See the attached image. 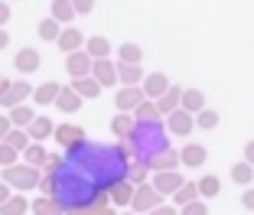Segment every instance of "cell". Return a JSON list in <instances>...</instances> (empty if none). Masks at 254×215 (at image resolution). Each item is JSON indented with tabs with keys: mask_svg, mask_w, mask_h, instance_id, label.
<instances>
[{
	"mask_svg": "<svg viewBox=\"0 0 254 215\" xmlns=\"http://www.w3.org/2000/svg\"><path fill=\"white\" fill-rule=\"evenodd\" d=\"M3 183L26 193V189H36L43 183V173L39 166H30V163H13V166H3Z\"/></svg>",
	"mask_w": 254,
	"mask_h": 215,
	"instance_id": "obj_2",
	"label": "cell"
},
{
	"mask_svg": "<svg viewBox=\"0 0 254 215\" xmlns=\"http://www.w3.org/2000/svg\"><path fill=\"white\" fill-rule=\"evenodd\" d=\"M101 215H121V212H111V209H105V212H101Z\"/></svg>",
	"mask_w": 254,
	"mask_h": 215,
	"instance_id": "obj_52",
	"label": "cell"
},
{
	"mask_svg": "<svg viewBox=\"0 0 254 215\" xmlns=\"http://www.w3.org/2000/svg\"><path fill=\"white\" fill-rule=\"evenodd\" d=\"M150 173H153V170H150V163H147V160H137V156H134V160L127 163V179H130L134 186L147 183V179H150Z\"/></svg>",
	"mask_w": 254,
	"mask_h": 215,
	"instance_id": "obj_23",
	"label": "cell"
},
{
	"mask_svg": "<svg viewBox=\"0 0 254 215\" xmlns=\"http://www.w3.org/2000/svg\"><path fill=\"white\" fill-rule=\"evenodd\" d=\"M39 189H43V196H56V173H43Z\"/></svg>",
	"mask_w": 254,
	"mask_h": 215,
	"instance_id": "obj_42",
	"label": "cell"
},
{
	"mask_svg": "<svg viewBox=\"0 0 254 215\" xmlns=\"http://www.w3.org/2000/svg\"><path fill=\"white\" fill-rule=\"evenodd\" d=\"M56 43H59V49L68 56V52H78L88 39H82V30H62V36L56 39Z\"/></svg>",
	"mask_w": 254,
	"mask_h": 215,
	"instance_id": "obj_20",
	"label": "cell"
},
{
	"mask_svg": "<svg viewBox=\"0 0 254 215\" xmlns=\"http://www.w3.org/2000/svg\"><path fill=\"white\" fill-rule=\"evenodd\" d=\"M16 69H20V72L23 75H30V72H36V69H39V62H43V59H39V52L36 49H30V46H26V49H20V52H16Z\"/></svg>",
	"mask_w": 254,
	"mask_h": 215,
	"instance_id": "obj_18",
	"label": "cell"
},
{
	"mask_svg": "<svg viewBox=\"0 0 254 215\" xmlns=\"http://www.w3.org/2000/svg\"><path fill=\"white\" fill-rule=\"evenodd\" d=\"M143 91H147V98H153V101H157L160 95H166V91H170V78H166L163 72H153V75H147V78H143Z\"/></svg>",
	"mask_w": 254,
	"mask_h": 215,
	"instance_id": "obj_12",
	"label": "cell"
},
{
	"mask_svg": "<svg viewBox=\"0 0 254 215\" xmlns=\"http://www.w3.org/2000/svg\"><path fill=\"white\" fill-rule=\"evenodd\" d=\"M215 124H218V111H212V108H202L195 114V127H202V131H212Z\"/></svg>",
	"mask_w": 254,
	"mask_h": 215,
	"instance_id": "obj_39",
	"label": "cell"
},
{
	"mask_svg": "<svg viewBox=\"0 0 254 215\" xmlns=\"http://www.w3.org/2000/svg\"><path fill=\"white\" fill-rule=\"evenodd\" d=\"M180 156H183V163H186V166H202L209 153H205L202 143H186V147L180 150Z\"/></svg>",
	"mask_w": 254,
	"mask_h": 215,
	"instance_id": "obj_24",
	"label": "cell"
},
{
	"mask_svg": "<svg viewBox=\"0 0 254 215\" xmlns=\"http://www.w3.org/2000/svg\"><path fill=\"white\" fill-rule=\"evenodd\" d=\"M36 33H39V36L46 39V43H56V39L62 36V30H59V20H56V16H49V20H43V23L36 26Z\"/></svg>",
	"mask_w": 254,
	"mask_h": 215,
	"instance_id": "obj_33",
	"label": "cell"
},
{
	"mask_svg": "<svg viewBox=\"0 0 254 215\" xmlns=\"http://www.w3.org/2000/svg\"><path fill=\"white\" fill-rule=\"evenodd\" d=\"M118 59H121V62H140V59H143V49H140L137 43H124V46L118 49Z\"/></svg>",
	"mask_w": 254,
	"mask_h": 215,
	"instance_id": "obj_37",
	"label": "cell"
},
{
	"mask_svg": "<svg viewBox=\"0 0 254 215\" xmlns=\"http://www.w3.org/2000/svg\"><path fill=\"white\" fill-rule=\"evenodd\" d=\"M10 196H13V193H10V186L3 183V179H0V206H3V202H7Z\"/></svg>",
	"mask_w": 254,
	"mask_h": 215,
	"instance_id": "obj_48",
	"label": "cell"
},
{
	"mask_svg": "<svg viewBox=\"0 0 254 215\" xmlns=\"http://www.w3.org/2000/svg\"><path fill=\"white\" fill-rule=\"evenodd\" d=\"M232 179L238 186H251L254 183V163H248V160H241V163L232 166Z\"/></svg>",
	"mask_w": 254,
	"mask_h": 215,
	"instance_id": "obj_30",
	"label": "cell"
},
{
	"mask_svg": "<svg viewBox=\"0 0 254 215\" xmlns=\"http://www.w3.org/2000/svg\"><path fill=\"white\" fill-rule=\"evenodd\" d=\"M82 101H85V98L78 95L72 85H68V88H62V91H59V98H56V108H59V111H68V114H72V111H78V108H82Z\"/></svg>",
	"mask_w": 254,
	"mask_h": 215,
	"instance_id": "obj_16",
	"label": "cell"
},
{
	"mask_svg": "<svg viewBox=\"0 0 254 215\" xmlns=\"http://www.w3.org/2000/svg\"><path fill=\"white\" fill-rule=\"evenodd\" d=\"M118 78H121V85H140L147 75H143L140 62H121L118 59Z\"/></svg>",
	"mask_w": 254,
	"mask_h": 215,
	"instance_id": "obj_11",
	"label": "cell"
},
{
	"mask_svg": "<svg viewBox=\"0 0 254 215\" xmlns=\"http://www.w3.org/2000/svg\"><path fill=\"white\" fill-rule=\"evenodd\" d=\"M85 49H88L95 59H108V56H111V43H108L105 36H91L88 43H85Z\"/></svg>",
	"mask_w": 254,
	"mask_h": 215,
	"instance_id": "obj_34",
	"label": "cell"
},
{
	"mask_svg": "<svg viewBox=\"0 0 254 215\" xmlns=\"http://www.w3.org/2000/svg\"><path fill=\"white\" fill-rule=\"evenodd\" d=\"M7 143L23 153V150L30 147V131H26V127H13V131H10V137H7Z\"/></svg>",
	"mask_w": 254,
	"mask_h": 215,
	"instance_id": "obj_36",
	"label": "cell"
},
{
	"mask_svg": "<svg viewBox=\"0 0 254 215\" xmlns=\"http://www.w3.org/2000/svg\"><path fill=\"white\" fill-rule=\"evenodd\" d=\"M147 215H180V206H157L153 212H147Z\"/></svg>",
	"mask_w": 254,
	"mask_h": 215,
	"instance_id": "obj_44",
	"label": "cell"
},
{
	"mask_svg": "<svg viewBox=\"0 0 254 215\" xmlns=\"http://www.w3.org/2000/svg\"><path fill=\"white\" fill-rule=\"evenodd\" d=\"M91 75H95L105 88L121 82V78H118V62H111V59H95V72H91Z\"/></svg>",
	"mask_w": 254,
	"mask_h": 215,
	"instance_id": "obj_9",
	"label": "cell"
},
{
	"mask_svg": "<svg viewBox=\"0 0 254 215\" xmlns=\"http://www.w3.org/2000/svg\"><path fill=\"white\" fill-rule=\"evenodd\" d=\"M7 20H10V3L0 0V26H7Z\"/></svg>",
	"mask_w": 254,
	"mask_h": 215,
	"instance_id": "obj_47",
	"label": "cell"
},
{
	"mask_svg": "<svg viewBox=\"0 0 254 215\" xmlns=\"http://www.w3.org/2000/svg\"><path fill=\"white\" fill-rule=\"evenodd\" d=\"M245 160H248V163H254V141L245 147Z\"/></svg>",
	"mask_w": 254,
	"mask_h": 215,
	"instance_id": "obj_50",
	"label": "cell"
},
{
	"mask_svg": "<svg viewBox=\"0 0 254 215\" xmlns=\"http://www.w3.org/2000/svg\"><path fill=\"white\" fill-rule=\"evenodd\" d=\"M75 13H78V10H75L72 0H53V16H56L59 23H72Z\"/></svg>",
	"mask_w": 254,
	"mask_h": 215,
	"instance_id": "obj_31",
	"label": "cell"
},
{
	"mask_svg": "<svg viewBox=\"0 0 254 215\" xmlns=\"http://www.w3.org/2000/svg\"><path fill=\"white\" fill-rule=\"evenodd\" d=\"M170 127L163 124V121H137V131L127 137V143H124V153L130 156V160H153L157 153H163V150H170Z\"/></svg>",
	"mask_w": 254,
	"mask_h": 215,
	"instance_id": "obj_1",
	"label": "cell"
},
{
	"mask_svg": "<svg viewBox=\"0 0 254 215\" xmlns=\"http://www.w3.org/2000/svg\"><path fill=\"white\" fill-rule=\"evenodd\" d=\"M72 3H75L78 13H91V10H95V0H72Z\"/></svg>",
	"mask_w": 254,
	"mask_h": 215,
	"instance_id": "obj_45",
	"label": "cell"
},
{
	"mask_svg": "<svg viewBox=\"0 0 254 215\" xmlns=\"http://www.w3.org/2000/svg\"><path fill=\"white\" fill-rule=\"evenodd\" d=\"M30 95H33L30 82H13L7 95H0V108H16V104H23Z\"/></svg>",
	"mask_w": 254,
	"mask_h": 215,
	"instance_id": "obj_8",
	"label": "cell"
},
{
	"mask_svg": "<svg viewBox=\"0 0 254 215\" xmlns=\"http://www.w3.org/2000/svg\"><path fill=\"white\" fill-rule=\"evenodd\" d=\"M241 206L254 212V186H248V189H245V196H241Z\"/></svg>",
	"mask_w": 254,
	"mask_h": 215,
	"instance_id": "obj_46",
	"label": "cell"
},
{
	"mask_svg": "<svg viewBox=\"0 0 254 215\" xmlns=\"http://www.w3.org/2000/svg\"><path fill=\"white\" fill-rule=\"evenodd\" d=\"M46 160H49V153L43 150V143H39V141H33L30 147L23 150V163H30V166H39V170H43V166H46Z\"/></svg>",
	"mask_w": 254,
	"mask_h": 215,
	"instance_id": "obj_25",
	"label": "cell"
},
{
	"mask_svg": "<svg viewBox=\"0 0 254 215\" xmlns=\"http://www.w3.org/2000/svg\"><path fill=\"white\" fill-rule=\"evenodd\" d=\"M56 141L68 150V147H75V143L85 141V131L78 124H59V127H56Z\"/></svg>",
	"mask_w": 254,
	"mask_h": 215,
	"instance_id": "obj_13",
	"label": "cell"
},
{
	"mask_svg": "<svg viewBox=\"0 0 254 215\" xmlns=\"http://www.w3.org/2000/svg\"><path fill=\"white\" fill-rule=\"evenodd\" d=\"M157 108H160V114H170L176 108H183V88L180 85H170V91L157 98Z\"/></svg>",
	"mask_w": 254,
	"mask_h": 215,
	"instance_id": "obj_15",
	"label": "cell"
},
{
	"mask_svg": "<svg viewBox=\"0 0 254 215\" xmlns=\"http://www.w3.org/2000/svg\"><path fill=\"white\" fill-rule=\"evenodd\" d=\"M20 156H23L20 150H13L7 141H0V166H13L16 160H20Z\"/></svg>",
	"mask_w": 254,
	"mask_h": 215,
	"instance_id": "obj_40",
	"label": "cell"
},
{
	"mask_svg": "<svg viewBox=\"0 0 254 215\" xmlns=\"http://www.w3.org/2000/svg\"><path fill=\"white\" fill-rule=\"evenodd\" d=\"M150 183L157 186L163 196H173L183 186V176H180V170H157V173H150Z\"/></svg>",
	"mask_w": 254,
	"mask_h": 215,
	"instance_id": "obj_7",
	"label": "cell"
},
{
	"mask_svg": "<svg viewBox=\"0 0 254 215\" xmlns=\"http://www.w3.org/2000/svg\"><path fill=\"white\" fill-rule=\"evenodd\" d=\"M26 131H30L33 141H46V137H56V127H53V121H49V118H33V124L26 127Z\"/></svg>",
	"mask_w": 254,
	"mask_h": 215,
	"instance_id": "obj_26",
	"label": "cell"
},
{
	"mask_svg": "<svg viewBox=\"0 0 254 215\" xmlns=\"http://www.w3.org/2000/svg\"><path fill=\"white\" fill-rule=\"evenodd\" d=\"M218 189H222L218 176H202V179H199V193H202V199H212V196H218Z\"/></svg>",
	"mask_w": 254,
	"mask_h": 215,
	"instance_id": "obj_38",
	"label": "cell"
},
{
	"mask_svg": "<svg viewBox=\"0 0 254 215\" xmlns=\"http://www.w3.org/2000/svg\"><path fill=\"white\" fill-rule=\"evenodd\" d=\"M26 209H33V206L26 202L23 193H16V196H10V199L0 206V215H26Z\"/></svg>",
	"mask_w": 254,
	"mask_h": 215,
	"instance_id": "obj_28",
	"label": "cell"
},
{
	"mask_svg": "<svg viewBox=\"0 0 254 215\" xmlns=\"http://www.w3.org/2000/svg\"><path fill=\"white\" fill-rule=\"evenodd\" d=\"M33 108L30 104H16V108H10V121H13V127H30L33 124Z\"/></svg>",
	"mask_w": 254,
	"mask_h": 215,
	"instance_id": "obj_32",
	"label": "cell"
},
{
	"mask_svg": "<svg viewBox=\"0 0 254 215\" xmlns=\"http://www.w3.org/2000/svg\"><path fill=\"white\" fill-rule=\"evenodd\" d=\"M7 43H10V33L0 26V49H7Z\"/></svg>",
	"mask_w": 254,
	"mask_h": 215,
	"instance_id": "obj_49",
	"label": "cell"
},
{
	"mask_svg": "<svg viewBox=\"0 0 254 215\" xmlns=\"http://www.w3.org/2000/svg\"><path fill=\"white\" fill-rule=\"evenodd\" d=\"M10 131H13V121H10V114H0V141H7Z\"/></svg>",
	"mask_w": 254,
	"mask_h": 215,
	"instance_id": "obj_43",
	"label": "cell"
},
{
	"mask_svg": "<svg viewBox=\"0 0 254 215\" xmlns=\"http://www.w3.org/2000/svg\"><path fill=\"white\" fill-rule=\"evenodd\" d=\"M33 212L36 215H65V206L59 199H53V196H39V199H33Z\"/></svg>",
	"mask_w": 254,
	"mask_h": 215,
	"instance_id": "obj_21",
	"label": "cell"
},
{
	"mask_svg": "<svg viewBox=\"0 0 254 215\" xmlns=\"http://www.w3.org/2000/svg\"><path fill=\"white\" fill-rule=\"evenodd\" d=\"M183 108L192 114H199L202 108H205V95H202L199 88H183Z\"/></svg>",
	"mask_w": 254,
	"mask_h": 215,
	"instance_id": "obj_29",
	"label": "cell"
},
{
	"mask_svg": "<svg viewBox=\"0 0 254 215\" xmlns=\"http://www.w3.org/2000/svg\"><path fill=\"white\" fill-rule=\"evenodd\" d=\"M59 85L56 82H43L39 88H33V101L39 104V108H46V104H56V98H59Z\"/></svg>",
	"mask_w": 254,
	"mask_h": 215,
	"instance_id": "obj_22",
	"label": "cell"
},
{
	"mask_svg": "<svg viewBox=\"0 0 254 215\" xmlns=\"http://www.w3.org/2000/svg\"><path fill=\"white\" fill-rule=\"evenodd\" d=\"M134 193H137V186L130 183V179H121L118 186H111V202L114 206H130V202H134Z\"/></svg>",
	"mask_w": 254,
	"mask_h": 215,
	"instance_id": "obj_17",
	"label": "cell"
},
{
	"mask_svg": "<svg viewBox=\"0 0 254 215\" xmlns=\"http://www.w3.org/2000/svg\"><path fill=\"white\" fill-rule=\"evenodd\" d=\"M72 88L78 91L85 101H88V98H98V95H101V88H105V85L98 82L95 75H82V78H72Z\"/></svg>",
	"mask_w": 254,
	"mask_h": 215,
	"instance_id": "obj_14",
	"label": "cell"
},
{
	"mask_svg": "<svg viewBox=\"0 0 254 215\" xmlns=\"http://www.w3.org/2000/svg\"><path fill=\"white\" fill-rule=\"evenodd\" d=\"M183 163V156L176 153V150H163V153H157L153 160H150V170L157 173V170H180Z\"/></svg>",
	"mask_w": 254,
	"mask_h": 215,
	"instance_id": "obj_19",
	"label": "cell"
},
{
	"mask_svg": "<svg viewBox=\"0 0 254 215\" xmlns=\"http://www.w3.org/2000/svg\"><path fill=\"white\" fill-rule=\"evenodd\" d=\"M134 118H137V121H157V118H160L157 101H153V98H143V101H140V108L134 111Z\"/></svg>",
	"mask_w": 254,
	"mask_h": 215,
	"instance_id": "obj_35",
	"label": "cell"
},
{
	"mask_svg": "<svg viewBox=\"0 0 254 215\" xmlns=\"http://www.w3.org/2000/svg\"><path fill=\"white\" fill-rule=\"evenodd\" d=\"M157 206H163V193H160L157 186L150 183H140L137 186V193H134V202H130V209H134V212H153V209Z\"/></svg>",
	"mask_w": 254,
	"mask_h": 215,
	"instance_id": "obj_3",
	"label": "cell"
},
{
	"mask_svg": "<svg viewBox=\"0 0 254 215\" xmlns=\"http://www.w3.org/2000/svg\"><path fill=\"white\" fill-rule=\"evenodd\" d=\"M10 85H13V82H7V78L0 75V95H7V91H10Z\"/></svg>",
	"mask_w": 254,
	"mask_h": 215,
	"instance_id": "obj_51",
	"label": "cell"
},
{
	"mask_svg": "<svg viewBox=\"0 0 254 215\" xmlns=\"http://www.w3.org/2000/svg\"><path fill=\"white\" fill-rule=\"evenodd\" d=\"M199 183H183L180 186V189H176V193H173V202H176V206H189V202H195V199H199Z\"/></svg>",
	"mask_w": 254,
	"mask_h": 215,
	"instance_id": "obj_27",
	"label": "cell"
},
{
	"mask_svg": "<svg viewBox=\"0 0 254 215\" xmlns=\"http://www.w3.org/2000/svg\"><path fill=\"white\" fill-rule=\"evenodd\" d=\"M65 69L72 78H82V75H91L95 72V56L88 49H78V52H68L65 56Z\"/></svg>",
	"mask_w": 254,
	"mask_h": 215,
	"instance_id": "obj_4",
	"label": "cell"
},
{
	"mask_svg": "<svg viewBox=\"0 0 254 215\" xmlns=\"http://www.w3.org/2000/svg\"><path fill=\"white\" fill-rule=\"evenodd\" d=\"M180 215H209V209H205V202H202V199H195V202H189V206H183Z\"/></svg>",
	"mask_w": 254,
	"mask_h": 215,
	"instance_id": "obj_41",
	"label": "cell"
},
{
	"mask_svg": "<svg viewBox=\"0 0 254 215\" xmlns=\"http://www.w3.org/2000/svg\"><path fill=\"white\" fill-rule=\"evenodd\" d=\"M166 127H170V134H176V137H186L195 127V114L186 111V108H176V111L166 114Z\"/></svg>",
	"mask_w": 254,
	"mask_h": 215,
	"instance_id": "obj_5",
	"label": "cell"
},
{
	"mask_svg": "<svg viewBox=\"0 0 254 215\" xmlns=\"http://www.w3.org/2000/svg\"><path fill=\"white\" fill-rule=\"evenodd\" d=\"M121 215H137V212H121Z\"/></svg>",
	"mask_w": 254,
	"mask_h": 215,
	"instance_id": "obj_53",
	"label": "cell"
},
{
	"mask_svg": "<svg viewBox=\"0 0 254 215\" xmlns=\"http://www.w3.org/2000/svg\"><path fill=\"white\" fill-rule=\"evenodd\" d=\"M111 131L118 134L121 141H127V137L137 131V118H134V111H118V114H114V121H111Z\"/></svg>",
	"mask_w": 254,
	"mask_h": 215,
	"instance_id": "obj_10",
	"label": "cell"
},
{
	"mask_svg": "<svg viewBox=\"0 0 254 215\" xmlns=\"http://www.w3.org/2000/svg\"><path fill=\"white\" fill-rule=\"evenodd\" d=\"M143 98H147L143 85H124V88H121L118 95H114V104H118L121 111H137Z\"/></svg>",
	"mask_w": 254,
	"mask_h": 215,
	"instance_id": "obj_6",
	"label": "cell"
}]
</instances>
